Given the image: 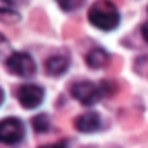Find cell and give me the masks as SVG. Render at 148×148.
<instances>
[{
    "label": "cell",
    "instance_id": "6da1fadb",
    "mask_svg": "<svg viewBox=\"0 0 148 148\" xmlns=\"http://www.w3.org/2000/svg\"><path fill=\"white\" fill-rule=\"evenodd\" d=\"M88 21L98 29L112 31L119 26L121 16L115 3H112L110 0H97L88 10Z\"/></svg>",
    "mask_w": 148,
    "mask_h": 148
},
{
    "label": "cell",
    "instance_id": "7a4b0ae2",
    "mask_svg": "<svg viewBox=\"0 0 148 148\" xmlns=\"http://www.w3.org/2000/svg\"><path fill=\"white\" fill-rule=\"evenodd\" d=\"M5 67L9 73L19 77H31L36 73V64L33 57L26 52H14L5 59Z\"/></svg>",
    "mask_w": 148,
    "mask_h": 148
},
{
    "label": "cell",
    "instance_id": "3957f363",
    "mask_svg": "<svg viewBox=\"0 0 148 148\" xmlns=\"http://www.w3.org/2000/svg\"><path fill=\"white\" fill-rule=\"evenodd\" d=\"M71 95L79 103L88 107V105H95L103 97V90L102 84H95L91 81H77L71 86Z\"/></svg>",
    "mask_w": 148,
    "mask_h": 148
},
{
    "label": "cell",
    "instance_id": "277c9868",
    "mask_svg": "<svg viewBox=\"0 0 148 148\" xmlns=\"http://www.w3.org/2000/svg\"><path fill=\"white\" fill-rule=\"evenodd\" d=\"M24 138V124L16 117H7L0 121V143L16 145Z\"/></svg>",
    "mask_w": 148,
    "mask_h": 148
},
{
    "label": "cell",
    "instance_id": "5b68a950",
    "mask_svg": "<svg viewBox=\"0 0 148 148\" xmlns=\"http://www.w3.org/2000/svg\"><path fill=\"white\" fill-rule=\"evenodd\" d=\"M45 91L38 84H23L17 90V100L24 109H36L43 102Z\"/></svg>",
    "mask_w": 148,
    "mask_h": 148
},
{
    "label": "cell",
    "instance_id": "8992f818",
    "mask_svg": "<svg viewBox=\"0 0 148 148\" xmlns=\"http://www.w3.org/2000/svg\"><path fill=\"white\" fill-rule=\"evenodd\" d=\"M100 126H102V122H100V117H98L97 112H84V114H81L74 119V127L81 133L98 131Z\"/></svg>",
    "mask_w": 148,
    "mask_h": 148
},
{
    "label": "cell",
    "instance_id": "52a82bcc",
    "mask_svg": "<svg viewBox=\"0 0 148 148\" xmlns=\"http://www.w3.org/2000/svg\"><path fill=\"white\" fill-rule=\"evenodd\" d=\"M67 69H69L67 55H52L45 60V73L50 76H62Z\"/></svg>",
    "mask_w": 148,
    "mask_h": 148
},
{
    "label": "cell",
    "instance_id": "ba28073f",
    "mask_svg": "<svg viewBox=\"0 0 148 148\" xmlns=\"http://www.w3.org/2000/svg\"><path fill=\"white\" fill-rule=\"evenodd\" d=\"M86 64L91 69H102L109 64V53L103 48H93L86 55Z\"/></svg>",
    "mask_w": 148,
    "mask_h": 148
},
{
    "label": "cell",
    "instance_id": "9c48e42d",
    "mask_svg": "<svg viewBox=\"0 0 148 148\" xmlns=\"http://www.w3.org/2000/svg\"><path fill=\"white\" fill-rule=\"evenodd\" d=\"M14 17L17 21V14L14 12V5H12V0H0V19L2 21H7L5 17Z\"/></svg>",
    "mask_w": 148,
    "mask_h": 148
},
{
    "label": "cell",
    "instance_id": "30bf717a",
    "mask_svg": "<svg viewBox=\"0 0 148 148\" xmlns=\"http://www.w3.org/2000/svg\"><path fill=\"white\" fill-rule=\"evenodd\" d=\"M33 127H35V131H38V133L48 131V127H50L48 117H47L45 114H40V115H36V117H33Z\"/></svg>",
    "mask_w": 148,
    "mask_h": 148
},
{
    "label": "cell",
    "instance_id": "8fae6325",
    "mask_svg": "<svg viewBox=\"0 0 148 148\" xmlns=\"http://www.w3.org/2000/svg\"><path fill=\"white\" fill-rule=\"evenodd\" d=\"M57 3L60 5V9H64V10L71 12V10L79 9V7L84 3V0H57Z\"/></svg>",
    "mask_w": 148,
    "mask_h": 148
},
{
    "label": "cell",
    "instance_id": "7c38bea8",
    "mask_svg": "<svg viewBox=\"0 0 148 148\" xmlns=\"http://www.w3.org/2000/svg\"><path fill=\"white\" fill-rule=\"evenodd\" d=\"M9 52H10V43L7 41V38L0 33V57H5ZM7 57H9V55H7Z\"/></svg>",
    "mask_w": 148,
    "mask_h": 148
},
{
    "label": "cell",
    "instance_id": "4fadbf2b",
    "mask_svg": "<svg viewBox=\"0 0 148 148\" xmlns=\"http://www.w3.org/2000/svg\"><path fill=\"white\" fill-rule=\"evenodd\" d=\"M38 148H67L66 141H57V143H52V145H41Z\"/></svg>",
    "mask_w": 148,
    "mask_h": 148
},
{
    "label": "cell",
    "instance_id": "5bb4252c",
    "mask_svg": "<svg viewBox=\"0 0 148 148\" xmlns=\"http://www.w3.org/2000/svg\"><path fill=\"white\" fill-rule=\"evenodd\" d=\"M141 35H143V38H145V41L148 43V23L143 24V28H141Z\"/></svg>",
    "mask_w": 148,
    "mask_h": 148
},
{
    "label": "cell",
    "instance_id": "9a60e30c",
    "mask_svg": "<svg viewBox=\"0 0 148 148\" xmlns=\"http://www.w3.org/2000/svg\"><path fill=\"white\" fill-rule=\"evenodd\" d=\"M3 97H5V95H3V90L0 88V105H2V102H3Z\"/></svg>",
    "mask_w": 148,
    "mask_h": 148
}]
</instances>
